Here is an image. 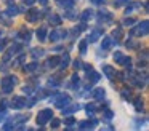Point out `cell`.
<instances>
[{
	"label": "cell",
	"mask_w": 149,
	"mask_h": 131,
	"mask_svg": "<svg viewBox=\"0 0 149 131\" xmlns=\"http://www.w3.org/2000/svg\"><path fill=\"white\" fill-rule=\"evenodd\" d=\"M52 115H53L52 109H45V110L39 112V115H37V123L43 125V123H47V121H50V118H52Z\"/></svg>",
	"instance_id": "obj_1"
},
{
	"label": "cell",
	"mask_w": 149,
	"mask_h": 131,
	"mask_svg": "<svg viewBox=\"0 0 149 131\" xmlns=\"http://www.w3.org/2000/svg\"><path fill=\"white\" fill-rule=\"evenodd\" d=\"M15 82H16V78H15V77H7V78H3V82H2V89H3V93L13 91Z\"/></svg>",
	"instance_id": "obj_2"
},
{
	"label": "cell",
	"mask_w": 149,
	"mask_h": 131,
	"mask_svg": "<svg viewBox=\"0 0 149 131\" xmlns=\"http://www.w3.org/2000/svg\"><path fill=\"white\" fill-rule=\"evenodd\" d=\"M58 98L59 99H56V101H55L56 107H64V105H68L69 101H71V99H69V96H66V94H58Z\"/></svg>",
	"instance_id": "obj_3"
},
{
	"label": "cell",
	"mask_w": 149,
	"mask_h": 131,
	"mask_svg": "<svg viewBox=\"0 0 149 131\" xmlns=\"http://www.w3.org/2000/svg\"><path fill=\"white\" fill-rule=\"evenodd\" d=\"M148 30H149V22L148 21H143V24H139L138 26V29H135L133 30V34H136V35H139V34H148Z\"/></svg>",
	"instance_id": "obj_4"
},
{
	"label": "cell",
	"mask_w": 149,
	"mask_h": 131,
	"mask_svg": "<svg viewBox=\"0 0 149 131\" xmlns=\"http://www.w3.org/2000/svg\"><path fill=\"white\" fill-rule=\"evenodd\" d=\"M24 104H26V101H24L23 98H15V99H13V102H11V105H13L15 109H21Z\"/></svg>",
	"instance_id": "obj_5"
},
{
	"label": "cell",
	"mask_w": 149,
	"mask_h": 131,
	"mask_svg": "<svg viewBox=\"0 0 149 131\" xmlns=\"http://www.w3.org/2000/svg\"><path fill=\"white\" fill-rule=\"evenodd\" d=\"M93 96H95L96 99H101V98H104V89H103V88H96V89L93 91Z\"/></svg>",
	"instance_id": "obj_6"
},
{
	"label": "cell",
	"mask_w": 149,
	"mask_h": 131,
	"mask_svg": "<svg viewBox=\"0 0 149 131\" xmlns=\"http://www.w3.org/2000/svg\"><path fill=\"white\" fill-rule=\"evenodd\" d=\"M50 22H52V24H55V26H58V24H61V18H59L58 15H53L52 18H50Z\"/></svg>",
	"instance_id": "obj_7"
},
{
	"label": "cell",
	"mask_w": 149,
	"mask_h": 131,
	"mask_svg": "<svg viewBox=\"0 0 149 131\" xmlns=\"http://www.w3.org/2000/svg\"><path fill=\"white\" fill-rule=\"evenodd\" d=\"M37 16H39V11H37V10H31L29 11V21H36V18Z\"/></svg>",
	"instance_id": "obj_8"
},
{
	"label": "cell",
	"mask_w": 149,
	"mask_h": 131,
	"mask_svg": "<svg viewBox=\"0 0 149 131\" xmlns=\"http://www.w3.org/2000/svg\"><path fill=\"white\" fill-rule=\"evenodd\" d=\"M79 109H80V105H72V107H68V109H66V110H64V109H63V112H64V114H71V112H75V110H79Z\"/></svg>",
	"instance_id": "obj_9"
},
{
	"label": "cell",
	"mask_w": 149,
	"mask_h": 131,
	"mask_svg": "<svg viewBox=\"0 0 149 131\" xmlns=\"http://www.w3.org/2000/svg\"><path fill=\"white\" fill-rule=\"evenodd\" d=\"M58 62H59L58 58H53V59H48V61H47V66H48V67H55Z\"/></svg>",
	"instance_id": "obj_10"
},
{
	"label": "cell",
	"mask_w": 149,
	"mask_h": 131,
	"mask_svg": "<svg viewBox=\"0 0 149 131\" xmlns=\"http://www.w3.org/2000/svg\"><path fill=\"white\" fill-rule=\"evenodd\" d=\"M100 35H101V32H100V30H95L93 34L90 35V38H88V40H90V42H96V40H98V37H100Z\"/></svg>",
	"instance_id": "obj_11"
},
{
	"label": "cell",
	"mask_w": 149,
	"mask_h": 131,
	"mask_svg": "<svg viewBox=\"0 0 149 131\" xmlns=\"http://www.w3.org/2000/svg\"><path fill=\"white\" fill-rule=\"evenodd\" d=\"M45 27H42V29H39V30H37V37L40 38V40H45Z\"/></svg>",
	"instance_id": "obj_12"
},
{
	"label": "cell",
	"mask_w": 149,
	"mask_h": 131,
	"mask_svg": "<svg viewBox=\"0 0 149 131\" xmlns=\"http://www.w3.org/2000/svg\"><path fill=\"white\" fill-rule=\"evenodd\" d=\"M104 73H106L109 78H112V75H114V73H112V67H111V66H104Z\"/></svg>",
	"instance_id": "obj_13"
},
{
	"label": "cell",
	"mask_w": 149,
	"mask_h": 131,
	"mask_svg": "<svg viewBox=\"0 0 149 131\" xmlns=\"http://www.w3.org/2000/svg\"><path fill=\"white\" fill-rule=\"evenodd\" d=\"M90 16H91V11H90V10H85V11L82 13L80 18H82V21H87V19L90 18Z\"/></svg>",
	"instance_id": "obj_14"
},
{
	"label": "cell",
	"mask_w": 149,
	"mask_h": 131,
	"mask_svg": "<svg viewBox=\"0 0 149 131\" xmlns=\"http://www.w3.org/2000/svg\"><path fill=\"white\" fill-rule=\"evenodd\" d=\"M114 58H116V61H117L119 64L123 62V54H122V53H116V54H114Z\"/></svg>",
	"instance_id": "obj_15"
},
{
	"label": "cell",
	"mask_w": 149,
	"mask_h": 131,
	"mask_svg": "<svg viewBox=\"0 0 149 131\" xmlns=\"http://www.w3.org/2000/svg\"><path fill=\"white\" fill-rule=\"evenodd\" d=\"M111 42H112V40H111L109 37H106V38H104V42H103V48H104V50L111 46Z\"/></svg>",
	"instance_id": "obj_16"
},
{
	"label": "cell",
	"mask_w": 149,
	"mask_h": 131,
	"mask_svg": "<svg viewBox=\"0 0 149 131\" xmlns=\"http://www.w3.org/2000/svg\"><path fill=\"white\" fill-rule=\"evenodd\" d=\"M135 107H136V110H141V107H143L141 99H136V101H135Z\"/></svg>",
	"instance_id": "obj_17"
},
{
	"label": "cell",
	"mask_w": 149,
	"mask_h": 131,
	"mask_svg": "<svg viewBox=\"0 0 149 131\" xmlns=\"http://www.w3.org/2000/svg\"><path fill=\"white\" fill-rule=\"evenodd\" d=\"M68 64H69V56H64V58H63V61H61V66L66 67Z\"/></svg>",
	"instance_id": "obj_18"
},
{
	"label": "cell",
	"mask_w": 149,
	"mask_h": 131,
	"mask_svg": "<svg viewBox=\"0 0 149 131\" xmlns=\"http://www.w3.org/2000/svg\"><path fill=\"white\" fill-rule=\"evenodd\" d=\"M24 69H26V70H34V69H37V64L32 62V64H29V66H26Z\"/></svg>",
	"instance_id": "obj_19"
},
{
	"label": "cell",
	"mask_w": 149,
	"mask_h": 131,
	"mask_svg": "<svg viewBox=\"0 0 149 131\" xmlns=\"http://www.w3.org/2000/svg\"><path fill=\"white\" fill-rule=\"evenodd\" d=\"M18 10L15 8V5H11V8H8V15H16Z\"/></svg>",
	"instance_id": "obj_20"
},
{
	"label": "cell",
	"mask_w": 149,
	"mask_h": 131,
	"mask_svg": "<svg viewBox=\"0 0 149 131\" xmlns=\"http://www.w3.org/2000/svg\"><path fill=\"white\" fill-rule=\"evenodd\" d=\"M87 112H88V114H93V112H95V105L93 104H88L87 105Z\"/></svg>",
	"instance_id": "obj_21"
},
{
	"label": "cell",
	"mask_w": 149,
	"mask_h": 131,
	"mask_svg": "<svg viewBox=\"0 0 149 131\" xmlns=\"http://www.w3.org/2000/svg\"><path fill=\"white\" fill-rule=\"evenodd\" d=\"M32 54H34V56H42L43 50H32Z\"/></svg>",
	"instance_id": "obj_22"
},
{
	"label": "cell",
	"mask_w": 149,
	"mask_h": 131,
	"mask_svg": "<svg viewBox=\"0 0 149 131\" xmlns=\"http://www.w3.org/2000/svg\"><path fill=\"white\" fill-rule=\"evenodd\" d=\"M72 3H74L72 0H66V2H63V5H66V8H71V6H72Z\"/></svg>",
	"instance_id": "obj_23"
},
{
	"label": "cell",
	"mask_w": 149,
	"mask_h": 131,
	"mask_svg": "<svg viewBox=\"0 0 149 131\" xmlns=\"http://www.w3.org/2000/svg\"><path fill=\"white\" fill-rule=\"evenodd\" d=\"M85 50H87V42H82V43H80V51H82V53H85Z\"/></svg>",
	"instance_id": "obj_24"
},
{
	"label": "cell",
	"mask_w": 149,
	"mask_h": 131,
	"mask_svg": "<svg viewBox=\"0 0 149 131\" xmlns=\"http://www.w3.org/2000/svg\"><path fill=\"white\" fill-rule=\"evenodd\" d=\"M58 126H59V120H58V118H55L53 123H52V128H58Z\"/></svg>",
	"instance_id": "obj_25"
},
{
	"label": "cell",
	"mask_w": 149,
	"mask_h": 131,
	"mask_svg": "<svg viewBox=\"0 0 149 131\" xmlns=\"http://www.w3.org/2000/svg\"><path fill=\"white\" fill-rule=\"evenodd\" d=\"M125 26H130V24H133V19L132 18H128V19H125V22H123Z\"/></svg>",
	"instance_id": "obj_26"
},
{
	"label": "cell",
	"mask_w": 149,
	"mask_h": 131,
	"mask_svg": "<svg viewBox=\"0 0 149 131\" xmlns=\"http://www.w3.org/2000/svg\"><path fill=\"white\" fill-rule=\"evenodd\" d=\"M104 115H106L107 118H112V112H111V110H106V112H104Z\"/></svg>",
	"instance_id": "obj_27"
},
{
	"label": "cell",
	"mask_w": 149,
	"mask_h": 131,
	"mask_svg": "<svg viewBox=\"0 0 149 131\" xmlns=\"http://www.w3.org/2000/svg\"><path fill=\"white\" fill-rule=\"evenodd\" d=\"M72 123H74V118H72V117H69L68 120H66V125H72Z\"/></svg>",
	"instance_id": "obj_28"
},
{
	"label": "cell",
	"mask_w": 149,
	"mask_h": 131,
	"mask_svg": "<svg viewBox=\"0 0 149 131\" xmlns=\"http://www.w3.org/2000/svg\"><path fill=\"white\" fill-rule=\"evenodd\" d=\"M122 94H123V98H130V91H127V89L122 91Z\"/></svg>",
	"instance_id": "obj_29"
},
{
	"label": "cell",
	"mask_w": 149,
	"mask_h": 131,
	"mask_svg": "<svg viewBox=\"0 0 149 131\" xmlns=\"http://www.w3.org/2000/svg\"><path fill=\"white\" fill-rule=\"evenodd\" d=\"M11 126H13V121H11V123H7V125H5V130H10Z\"/></svg>",
	"instance_id": "obj_30"
},
{
	"label": "cell",
	"mask_w": 149,
	"mask_h": 131,
	"mask_svg": "<svg viewBox=\"0 0 149 131\" xmlns=\"http://www.w3.org/2000/svg\"><path fill=\"white\" fill-rule=\"evenodd\" d=\"M34 2H36V0H24V3H27V5H32Z\"/></svg>",
	"instance_id": "obj_31"
},
{
	"label": "cell",
	"mask_w": 149,
	"mask_h": 131,
	"mask_svg": "<svg viewBox=\"0 0 149 131\" xmlns=\"http://www.w3.org/2000/svg\"><path fill=\"white\" fill-rule=\"evenodd\" d=\"M123 2H127V0H116V5H120V3H123Z\"/></svg>",
	"instance_id": "obj_32"
},
{
	"label": "cell",
	"mask_w": 149,
	"mask_h": 131,
	"mask_svg": "<svg viewBox=\"0 0 149 131\" xmlns=\"http://www.w3.org/2000/svg\"><path fill=\"white\" fill-rule=\"evenodd\" d=\"M91 2H93V3H101L103 0H91Z\"/></svg>",
	"instance_id": "obj_33"
},
{
	"label": "cell",
	"mask_w": 149,
	"mask_h": 131,
	"mask_svg": "<svg viewBox=\"0 0 149 131\" xmlns=\"http://www.w3.org/2000/svg\"><path fill=\"white\" fill-rule=\"evenodd\" d=\"M47 2V0H40V3H45Z\"/></svg>",
	"instance_id": "obj_34"
},
{
	"label": "cell",
	"mask_w": 149,
	"mask_h": 131,
	"mask_svg": "<svg viewBox=\"0 0 149 131\" xmlns=\"http://www.w3.org/2000/svg\"><path fill=\"white\" fill-rule=\"evenodd\" d=\"M0 35H2V32H0Z\"/></svg>",
	"instance_id": "obj_35"
}]
</instances>
